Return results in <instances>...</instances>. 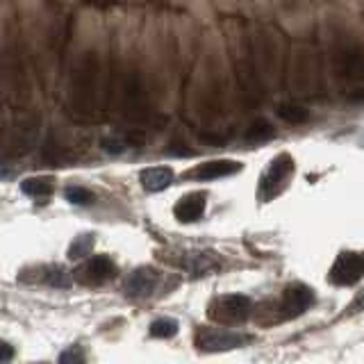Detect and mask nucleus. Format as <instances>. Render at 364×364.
I'll return each mask as SVG.
<instances>
[{"instance_id":"nucleus-1","label":"nucleus","mask_w":364,"mask_h":364,"mask_svg":"<svg viewBox=\"0 0 364 364\" xmlns=\"http://www.w3.org/2000/svg\"><path fill=\"white\" fill-rule=\"evenodd\" d=\"M250 312H253V303L242 294L221 296L210 305V316L219 323H242L250 316Z\"/></svg>"},{"instance_id":"nucleus-2","label":"nucleus","mask_w":364,"mask_h":364,"mask_svg":"<svg viewBox=\"0 0 364 364\" xmlns=\"http://www.w3.org/2000/svg\"><path fill=\"white\" fill-rule=\"evenodd\" d=\"M294 173V159L282 153L278 155L273 162L267 166L264 176H262V185H259V198L262 200H269L273 196H278V193L284 189V185H287L289 176Z\"/></svg>"},{"instance_id":"nucleus-3","label":"nucleus","mask_w":364,"mask_h":364,"mask_svg":"<svg viewBox=\"0 0 364 364\" xmlns=\"http://www.w3.org/2000/svg\"><path fill=\"white\" fill-rule=\"evenodd\" d=\"M253 339L250 335L235 333V330H221V328H205L198 333L196 344L205 353H219V350H232L242 348Z\"/></svg>"},{"instance_id":"nucleus-4","label":"nucleus","mask_w":364,"mask_h":364,"mask_svg":"<svg viewBox=\"0 0 364 364\" xmlns=\"http://www.w3.org/2000/svg\"><path fill=\"white\" fill-rule=\"evenodd\" d=\"M73 278L82 284H89V287H98V284H105L112 278H117V264L107 255H94L75 269Z\"/></svg>"},{"instance_id":"nucleus-5","label":"nucleus","mask_w":364,"mask_h":364,"mask_svg":"<svg viewBox=\"0 0 364 364\" xmlns=\"http://www.w3.org/2000/svg\"><path fill=\"white\" fill-rule=\"evenodd\" d=\"M314 303V289L307 287V284L294 282L287 289L282 291V299L278 303V312L280 318H296L301 316L305 310H310Z\"/></svg>"},{"instance_id":"nucleus-6","label":"nucleus","mask_w":364,"mask_h":364,"mask_svg":"<svg viewBox=\"0 0 364 364\" xmlns=\"http://www.w3.org/2000/svg\"><path fill=\"white\" fill-rule=\"evenodd\" d=\"M362 276H364V255L353 253V250L341 253L335 259L333 269H330V280L335 284H341V287L355 284L358 280H362Z\"/></svg>"},{"instance_id":"nucleus-7","label":"nucleus","mask_w":364,"mask_h":364,"mask_svg":"<svg viewBox=\"0 0 364 364\" xmlns=\"http://www.w3.org/2000/svg\"><path fill=\"white\" fill-rule=\"evenodd\" d=\"M159 282V273L151 267H139L134 269L128 280H125V291L128 296H134V299H146L151 296Z\"/></svg>"},{"instance_id":"nucleus-8","label":"nucleus","mask_w":364,"mask_h":364,"mask_svg":"<svg viewBox=\"0 0 364 364\" xmlns=\"http://www.w3.org/2000/svg\"><path fill=\"white\" fill-rule=\"evenodd\" d=\"M237 171H242V164L235 159H212V162H203L196 168H191L187 176L196 180H219L237 173Z\"/></svg>"},{"instance_id":"nucleus-9","label":"nucleus","mask_w":364,"mask_h":364,"mask_svg":"<svg viewBox=\"0 0 364 364\" xmlns=\"http://www.w3.org/2000/svg\"><path fill=\"white\" fill-rule=\"evenodd\" d=\"M205 193L203 191H193V193H187V196H182L178 200V205L173 208V214L180 223H191V221H198L203 212H205Z\"/></svg>"},{"instance_id":"nucleus-10","label":"nucleus","mask_w":364,"mask_h":364,"mask_svg":"<svg viewBox=\"0 0 364 364\" xmlns=\"http://www.w3.org/2000/svg\"><path fill=\"white\" fill-rule=\"evenodd\" d=\"M173 182V171L168 166H151L141 171V187L146 191H164Z\"/></svg>"},{"instance_id":"nucleus-11","label":"nucleus","mask_w":364,"mask_h":364,"mask_svg":"<svg viewBox=\"0 0 364 364\" xmlns=\"http://www.w3.org/2000/svg\"><path fill=\"white\" fill-rule=\"evenodd\" d=\"M219 257L216 253H189L185 259V269L191 273V276H205V273H212L214 269H219Z\"/></svg>"},{"instance_id":"nucleus-12","label":"nucleus","mask_w":364,"mask_h":364,"mask_svg":"<svg viewBox=\"0 0 364 364\" xmlns=\"http://www.w3.org/2000/svg\"><path fill=\"white\" fill-rule=\"evenodd\" d=\"M53 189H55L53 178H48V176H34V178H26L21 182V191L26 193V196H32V198L50 196Z\"/></svg>"},{"instance_id":"nucleus-13","label":"nucleus","mask_w":364,"mask_h":364,"mask_svg":"<svg viewBox=\"0 0 364 364\" xmlns=\"http://www.w3.org/2000/svg\"><path fill=\"white\" fill-rule=\"evenodd\" d=\"M273 134H276V130H273V125H271L269 121H264V119H257V121L248 128L246 139L257 144V141H267V139H271Z\"/></svg>"},{"instance_id":"nucleus-14","label":"nucleus","mask_w":364,"mask_h":364,"mask_svg":"<svg viewBox=\"0 0 364 364\" xmlns=\"http://www.w3.org/2000/svg\"><path fill=\"white\" fill-rule=\"evenodd\" d=\"M43 280L48 284H53V287H60V289H66V287H71V284H73V278L68 276V271L62 269V267H48V269H46Z\"/></svg>"},{"instance_id":"nucleus-15","label":"nucleus","mask_w":364,"mask_h":364,"mask_svg":"<svg viewBox=\"0 0 364 364\" xmlns=\"http://www.w3.org/2000/svg\"><path fill=\"white\" fill-rule=\"evenodd\" d=\"M151 335L157 337V339H168L178 335V321L176 318H157V321L151 323Z\"/></svg>"},{"instance_id":"nucleus-16","label":"nucleus","mask_w":364,"mask_h":364,"mask_svg":"<svg viewBox=\"0 0 364 364\" xmlns=\"http://www.w3.org/2000/svg\"><path fill=\"white\" fill-rule=\"evenodd\" d=\"M64 198L68 203H73V205H91L96 200L94 196V191H89L85 187H77V185H71V187H66L64 189Z\"/></svg>"},{"instance_id":"nucleus-17","label":"nucleus","mask_w":364,"mask_h":364,"mask_svg":"<svg viewBox=\"0 0 364 364\" xmlns=\"http://www.w3.org/2000/svg\"><path fill=\"white\" fill-rule=\"evenodd\" d=\"M94 235H80L75 237V242L71 244V248H68V257L71 259H80L91 253V248H94Z\"/></svg>"},{"instance_id":"nucleus-18","label":"nucleus","mask_w":364,"mask_h":364,"mask_svg":"<svg viewBox=\"0 0 364 364\" xmlns=\"http://www.w3.org/2000/svg\"><path fill=\"white\" fill-rule=\"evenodd\" d=\"M280 117L287 121V123H303L307 119V109L303 107H296V105H282L278 109Z\"/></svg>"},{"instance_id":"nucleus-19","label":"nucleus","mask_w":364,"mask_h":364,"mask_svg":"<svg viewBox=\"0 0 364 364\" xmlns=\"http://www.w3.org/2000/svg\"><path fill=\"white\" fill-rule=\"evenodd\" d=\"M60 362H66V364H71V362H85V350L80 348V346H71V348L64 350L62 355H60Z\"/></svg>"},{"instance_id":"nucleus-20","label":"nucleus","mask_w":364,"mask_h":364,"mask_svg":"<svg viewBox=\"0 0 364 364\" xmlns=\"http://www.w3.org/2000/svg\"><path fill=\"white\" fill-rule=\"evenodd\" d=\"M100 144H102V148H105L107 153H121V151H125V141L123 139H109V136H107V139H102Z\"/></svg>"},{"instance_id":"nucleus-21","label":"nucleus","mask_w":364,"mask_h":364,"mask_svg":"<svg viewBox=\"0 0 364 364\" xmlns=\"http://www.w3.org/2000/svg\"><path fill=\"white\" fill-rule=\"evenodd\" d=\"M350 312H364V289L355 294V299H353L350 307H348Z\"/></svg>"},{"instance_id":"nucleus-22","label":"nucleus","mask_w":364,"mask_h":364,"mask_svg":"<svg viewBox=\"0 0 364 364\" xmlns=\"http://www.w3.org/2000/svg\"><path fill=\"white\" fill-rule=\"evenodd\" d=\"M11 358H14V348L5 344V341H0V362H7Z\"/></svg>"}]
</instances>
